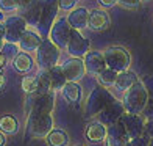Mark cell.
Masks as SVG:
<instances>
[{
	"label": "cell",
	"instance_id": "cell-36",
	"mask_svg": "<svg viewBox=\"0 0 153 146\" xmlns=\"http://www.w3.org/2000/svg\"><path fill=\"white\" fill-rule=\"evenodd\" d=\"M5 65H6V55L0 52V69H2Z\"/></svg>",
	"mask_w": 153,
	"mask_h": 146
},
{
	"label": "cell",
	"instance_id": "cell-12",
	"mask_svg": "<svg viewBox=\"0 0 153 146\" xmlns=\"http://www.w3.org/2000/svg\"><path fill=\"white\" fill-rule=\"evenodd\" d=\"M62 69V74L67 82H78L85 77L86 74V69H85V63H83V58H67L64 63L61 65Z\"/></svg>",
	"mask_w": 153,
	"mask_h": 146
},
{
	"label": "cell",
	"instance_id": "cell-37",
	"mask_svg": "<svg viewBox=\"0 0 153 146\" xmlns=\"http://www.w3.org/2000/svg\"><path fill=\"white\" fill-rule=\"evenodd\" d=\"M0 39L5 41V25H3V22H0Z\"/></svg>",
	"mask_w": 153,
	"mask_h": 146
},
{
	"label": "cell",
	"instance_id": "cell-22",
	"mask_svg": "<svg viewBox=\"0 0 153 146\" xmlns=\"http://www.w3.org/2000/svg\"><path fill=\"white\" fill-rule=\"evenodd\" d=\"M106 135L111 137L116 143H119L120 146H125V144H127V141L130 140L120 121H117V123H114V124H111V126L108 127V130H106Z\"/></svg>",
	"mask_w": 153,
	"mask_h": 146
},
{
	"label": "cell",
	"instance_id": "cell-34",
	"mask_svg": "<svg viewBox=\"0 0 153 146\" xmlns=\"http://www.w3.org/2000/svg\"><path fill=\"white\" fill-rule=\"evenodd\" d=\"M144 135H147L149 138H152V140H153V120H149L147 123H145Z\"/></svg>",
	"mask_w": 153,
	"mask_h": 146
},
{
	"label": "cell",
	"instance_id": "cell-31",
	"mask_svg": "<svg viewBox=\"0 0 153 146\" xmlns=\"http://www.w3.org/2000/svg\"><path fill=\"white\" fill-rule=\"evenodd\" d=\"M58 5L61 10L64 11H72L76 8V5H78V0H58Z\"/></svg>",
	"mask_w": 153,
	"mask_h": 146
},
{
	"label": "cell",
	"instance_id": "cell-41",
	"mask_svg": "<svg viewBox=\"0 0 153 146\" xmlns=\"http://www.w3.org/2000/svg\"><path fill=\"white\" fill-rule=\"evenodd\" d=\"M149 146H153V140H150V143H149Z\"/></svg>",
	"mask_w": 153,
	"mask_h": 146
},
{
	"label": "cell",
	"instance_id": "cell-24",
	"mask_svg": "<svg viewBox=\"0 0 153 146\" xmlns=\"http://www.w3.org/2000/svg\"><path fill=\"white\" fill-rule=\"evenodd\" d=\"M19 129V123L13 115H3L0 118V132L6 135H14L17 134Z\"/></svg>",
	"mask_w": 153,
	"mask_h": 146
},
{
	"label": "cell",
	"instance_id": "cell-27",
	"mask_svg": "<svg viewBox=\"0 0 153 146\" xmlns=\"http://www.w3.org/2000/svg\"><path fill=\"white\" fill-rule=\"evenodd\" d=\"M116 77H117L116 71H113V69H109V68H105L99 75H97V80H99L100 85L105 88V87H113L114 82H116Z\"/></svg>",
	"mask_w": 153,
	"mask_h": 146
},
{
	"label": "cell",
	"instance_id": "cell-29",
	"mask_svg": "<svg viewBox=\"0 0 153 146\" xmlns=\"http://www.w3.org/2000/svg\"><path fill=\"white\" fill-rule=\"evenodd\" d=\"M17 10L19 6L16 0H0V11L2 13H13Z\"/></svg>",
	"mask_w": 153,
	"mask_h": 146
},
{
	"label": "cell",
	"instance_id": "cell-9",
	"mask_svg": "<svg viewBox=\"0 0 153 146\" xmlns=\"http://www.w3.org/2000/svg\"><path fill=\"white\" fill-rule=\"evenodd\" d=\"M5 43L8 44H17L22 33L28 29L25 19L22 16H10L5 19Z\"/></svg>",
	"mask_w": 153,
	"mask_h": 146
},
{
	"label": "cell",
	"instance_id": "cell-28",
	"mask_svg": "<svg viewBox=\"0 0 153 146\" xmlns=\"http://www.w3.org/2000/svg\"><path fill=\"white\" fill-rule=\"evenodd\" d=\"M22 91L25 94H33L38 91V82L36 75H27L22 79Z\"/></svg>",
	"mask_w": 153,
	"mask_h": 146
},
{
	"label": "cell",
	"instance_id": "cell-39",
	"mask_svg": "<svg viewBox=\"0 0 153 146\" xmlns=\"http://www.w3.org/2000/svg\"><path fill=\"white\" fill-rule=\"evenodd\" d=\"M0 146H5V135L0 132Z\"/></svg>",
	"mask_w": 153,
	"mask_h": 146
},
{
	"label": "cell",
	"instance_id": "cell-35",
	"mask_svg": "<svg viewBox=\"0 0 153 146\" xmlns=\"http://www.w3.org/2000/svg\"><path fill=\"white\" fill-rule=\"evenodd\" d=\"M99 3L103 8H113V6L117 5V0H99Z\"/></svg>",
	"mask_w": 153,
	"mask_h": 146
},
{
	"label": "cell",
	"instance_id": "cell-17",
	"mask_svg": "<svg viewBox=\"0 0 153 146\" xmlns=\"http://www.w3.org/2000/svg\"><path fill=\"white\" fill-rule=\"evenodd\" d=\"M88 17H89V11L86 8H75L69 13V16L66 17V20L71 25V29L74 30H83L88 27Z\"/></svg>",
	"mask_w": 153,
	"mask_h": 146
},
{
	"label": "cell",
	"instance_id": "cell-20",
	"mask_svg": "<svg viewBox=\"0 0 153 146\" xmlns=\"http://www.w3.org/2000/svg\"><path fill=\"white\" fill-rule=\"evenodd\" d=\"M48 75H50V90H52V93H56V91H59V90H62V87L67 83L64 74H62V69L58 65L48 69Z\"/></svg>",
	"mask_w": 153,
	"mask_h": 146
},
{
	"label": "cell",
	"instance_id": "cell-19",
	"mask_svg": "<svg viewBox=\"0 0 153 146\" xmlns=\"http://www.w3.org/2000/svg\"><path fill=\"white\" fill-rule=\"evenodd\" d=\"M137 80V75L131 71H122V72H117V77H116V82H114V87L119 90V91H127L131 87L134 85Z\"/></svg>",
	"mask_w": 153,
	"mask_h": 146
},
{
	"label": "cell",
	"instance_id": "cell-18",
	"mask_svg": "<svg viewBox=\"0 0 153 146\" xmlns=\"http://www.w3.org/2000/svg\"><path fill=\"white\" fill-rule=\"evenodd\" d=\"M62 96L64 99L71 104V105L78 107L80 102H81V88L78 83H74V82H67L64 87H62Z\"/></svg>",
	"mask_w": 153,
	"mask_h": 146
},
{
	"label": "cell",
	"instance_id": "cell-1",
	"mask_svg": "<svg viewBox=\"0 0 153 146\" xmlns=\"http://www.w3.org/2000/svg\"><path fill=\"white\" fill-rule=\"evenodd\" d=\"M149 102V90L142 82H136L130 90H127L123 94V110L125 113L141 115L144 112L145 105Z\"/></svg>",
	"mask_w": 153,
	"mask_h": 146
},
{
	"label": "cell",
	"instance_id": "cell-10",
	"mask_svg": "<svg viewBox=\"0 0 153 146\" xmlns=\"http://www.w3.org/2000/svg\"><path fill=\"white\" fill-rule=\"evenodd\" d=\"M66 49H67V52H69L71 57L81 58V57H85V55L91 50V43H89V39L83 36L78 30L72 29L71 38H69V43H67Z\"/></svg>",
	"mask_w": 153,
	"mask_h": 146
},
{
	"label": "cell",
	"instance_id": "cell-8",
	"mask_svg": "<svg viewBox=\"0 0 153 146\" xmlns=\"http://www.w3.org/2000/svg\"><path fill=\"white\" fill-rule=\"evenodd\" d=\"M71 32L72 29L66 20V17H59V19L56 17V20L50 27V32H48V39L61 50V49H66L69 38H71Z\"/></svg>",
	"mask_w": 153,
	"mask_h": 146
},
{
	"label": "cell",
	"instance_id": "cell-15",
	"mask_svg": "<svg viewBox=\"0 0 153 146\" xmlns=\"http://www.w3.org/2000/svg\"><path fill=\"white\" fill-rule=\"evenodd\" d=\"M111 25V17L105 10H92L89 11L88 17V27L94 32H105Z\"/></svg>",
	"mask_w": 153,
	"mask_h": 146
},
{
	"label": "cell",
	"instance_id": "cell-5",
	"mask_svg": "<svg viewBox=\"0 0 153 146\" xmlns=\"http://www.w3.org/2000/svg\"><path fill=\"white\" fill-rule=\"evenodd\" d=\"M58 60H59V49L50 39H42V43L36 50V63L39 69H50L56 66Z\"/></svg>",
	"mask_w": 153,
	"mask_h": 146
},
{
	"label": "cell",
	"instance_id": "cell-7",
	"mask_svg": "<svg viewBox=\"0 0 153 146\" xmlns=\"http://www.w3.org/2000/svg\"><path fill=\"white\" fill-rule=\"evenodd\" d=\"M59 5L58 0H42V8H41V16L38 20L36 29L39 33L47 35L50 32V27L53 25V22L56 20V14H58Z\"/></svg>",
	"mask_w": 153,
	"mask_h": 146
},
{
	"label": "cell",
	"instance_id": "cell-32",
	"mask_svg": "<svg viewBox=\"0 0 153 146\" xmlns=\"http://www.w3.org/2000/svg\"><path fill=\"white\" fill-rule=\"evenodd\" d=\"M117 5H120L127 10H136L141 5V0H117Z\"/></svg>",
	"mask_w": 153,
	"mask_h": 146
},
{
	"label": "cell",
	"instance_id": "cell-3",
	"mask_svg": "<svg viewBox=\"0 0 153 146\" xmlns=\"http://www.w3.org/2000/svg\"><path fill=\"white\" fill-rule=\"evenodd\" d=\"M103 58H105L106 68L113 69L116 72H122V71H128L130 63H131V57L127 49H123L120 46H111L103 50Z\"/></svg>",
	"mask_w": 153,
	"mask_h": 146
},
{
	"label": "cell",
	"instance_id": "cell-33",
	"mask_svg": "<svg viewBox=\"0 0 153 146\" xmlns=\"http://www.w3.org/2000/svg\"><path fill=\"white\" fill-rule=\"evenodd\" d=\"M16 2H17V6H19V11L22 13V11H25V10L31 8L33 5H36L39 0H16Z\"/></svg>",
	"mask_w": 153,
	"mask_h": 146
},
{
	"label": "cell",
	"instance_id": "cell-38",
	"mask_svg": "<svg viewBox=\"0 0 153 146\" xmlns=\"http://www.w3.org/2000/svg\"><path fill=\"white\" fill-rule=\"evenodd\" d=\"M3 83H5V77H3V72H2V69H0V88L3 87Z\"/></svg>",
	"mask_w": 153,
	"mask_h": 146
},
{
	"label": "cell",
	"instance_id": "cell-30",
	"mask_svg": "<svg viewBox=\"0 0 153 146\" xmlns=\"http://www.w3.org/2000/svg\"><path fill=\"white\" fill-rule=\"evenodd\" d=\"M149 143H150V138L147 135H141V137L130 138L125 146H149Z\"/></svg>",
	"mask_w": 153,
	"mask_h": 146
},
{
	"label": "cell",
	"instance_id": "cell-13",
	"mask_svg": "<svg viewBox=\"0 0 153 146\" xmlns=\"http://www.w3.org/2000/svg\"><path fill=\"white\" fill-rule=\"evenodd\" d=\"M123 113H125V110H123L122 102L114 99L113 102H109L108 105L99 113V120H100L102 124H105V126H111V124L119 121Z\"/></svg>",
	"mask_w": 153,
	"mask_h": 146
},
{
	"label": "cell",
	"instance_id": "cell-23",
	"mask_svg": "<svg viewBox=\"0 0 153 146\" xmlns=\"http://www.w3.org/2000/svg\"><path fill=\"white\" fill-rule=\"evenodd\" d=\"M106 130L108 127L102 123H92L86 129V137L89 141H102L106 138Z\"/></svg>",
	"mask_w": 153,
	"mask_h": 146
},
{
	"label": "cell",
	"instance_id": "cell-14",
	"mask_svg": "<svg viewBox=\"0 0 153 146\" xmlns=\"http://www.w3.org/2000/svg\"><path fill=\"white\" fill-rule=\"evenodd\" d=\"M83 63H85L86 72L91 75H95V77L106 68L105 58H103V52H99V50H89L85 55Z\"/></svg>",
	"mask_w": 153,
	"mask_h": 146
},
{
	"label": "cell",
	"instance_id": "cell-11",
	"mask_svg": "<svg viewBox=\"0 0 153 146\" xmlns=\"http://www.w3.org/2000/svg\"><path fill=\"white\" fill-rule=\"evenodd\" d=\"M122 126L127 132L128 138H134V137H141L144 135V127H145V120L141 115H133V113H123L120 116Z\"/></svg>",
	"mask_w": 153,
	"mask_h": 146
},
{
	"label": "cell",
	"instance_id": "cell-2",
	"mask_svg": "<svg viewBox=\"0 0 153 146\" xmlns=\"http://www.w3.org/2000/svg\"><path fill=\"white\" fill-rule=\"evenodd\" d=\"M25 107L28 115H52L55 107V94L52 91L27 94Z\"/></svg>",
	"mask_w": 153,
	"mask_h": 146
},
{
	"label": "cell",
	"instance_id": "cell-42",
	"mask_svg": "<svg viewBox=\"0 0 153 146\" xmlns=\"http://www.w3.org/2000/svg\"><path fill=\"white\" fill-rule=\"evenodd\" d=\"M141 2H149V0H141Z\"/></svg>",
	"mask_w": 153,
	"mask_h": 146
},
{
	"label": "cell",
	"instance_id": "cell-40",
	"mask_svg": "<svg viewBox=\"0 0 153 146\" xmlns=\"http://www.w3.org/2000/svg\"><path fill=\"white\" fill-rule=\"evenodd\" d=\"M3 46H5V41H3V39H0V52L3 50Z\"/></svg>",
	"mask_w": 153,
	"mask_h": 146
},
{
	"label": "cell",
	"instance_id": "cell-6",
	"mask_svg": "<svg viewBox=\"0 0 153 146\" xmlns=\"http://www.w3.org/2000/svg\"><path fill=\"white\" fill-rule=\"evenodd\" d=\"M53 129L52 115H28L27 120V132L34 138H45Z\"/></svg>",
	"mask_w": 153,
	"mask_h": 146
},
{
	"label": "cell",
	"instance_id": "cell-16",
	"mask_svg": "<svg viewBox=\"0 0 153 146\" xmlns=\"http://www.w3.org/2000/svg\"><path fill=\"white\" fill-rule=\"evenodd\" d=\"M42 43V38H41V35L34 30H30L27 29L22 36H20L19 43H17V47L20 49V52H25V53H30V52H36L38 47L41 46Z\"/></svg>",
	"mask_w": 153,
	"mask_h": 146
},
{
	"label": "cell",
	"instance_id": "cell-4",
	"mask_svg": "<svg viewBox=\"0 0 153 146\" xmlns=\"http://www.w3.org/2000/svg\"><path fill=\"white\" fill-rule=\"evenodd\" d=\"M114 97L106 88L103 87H95L91 94L88 96L86 99V105H85V115L88 118L99 115L103 108H105L109 102H113Z\"/></svg>",
	"mask_w": 153,
	"mask_h": 146
},
{
	"label": "cell",
	"instance_id": "cell-21",
	"mask_svg": "<svg viewBox=\"0 0 153 146\" xmlns=\"http://www.w3.org/2000/svg\"><path fill=\"white\" fill-rule=\"evenodd\" d=\"M13 66H14V69L17 72L27 74V72H30L31 68H33V58L30 57L28 53H25V52H19V53L14 55Z\"/></svg>",
	"mask_w": 153,
	"mask_h": 146
},
{
	"label": "cell",
	"instance_id": "cell-26",
	"mask_svg": "<svg viewBox=\"0 0 153 146\" xmlns=\"http://www.w3.org/2000/svg\"><path fill=\"white\" fill-rule=\"evenodd\" d=\"M36 82H38V91L36 93H48L50 90V75H48V69H39L36 74Z\"/></svg>",
	"mask_w": 153,
	"mask_h": 146
},
{
	"label": "cell",
	"instance_id": "cell-25",
	"mask_svg": "<svg viewBox=\"0 0 153 146\" xmlns=\"http://www.w3.org/2000/svg\"><path fill=\"white\" fill-rule=\"evenodd\" d=\"M45 138L50 146H67L69 144V137L66 134V130H62V129H52L50 134Z\"/></svg>",
	"mask_w": 153,
	"mask_h": 146
}]
</instances>
